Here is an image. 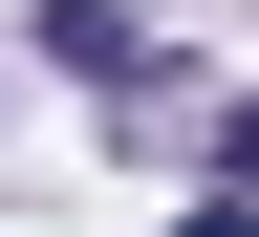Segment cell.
Returning a JSON list of instances; mask_svg holds the SVG:
<instances>
[{
  "mask_svg": "<svg viewBox=\"0 0 259 237\" xmlns=\"http://www.w3.org/2000/svg\"><path fill=\"white\" fill-rule=\"evenodd\" d=\"M22 22H44V65H87V86H130V65H151V22H130V0H22Z\"/></svg>",
  "mask_w": 259,
  "mask_h": 237,
  "instance_id": "1",
  "label": "cell"
},
{
  "mask_svg": "<svg viewBox=\"0 0 259 237\" xmlns=\"http://www.w3.org/2000/svg\"><path fill=\"white\" fill-rule=\"evenodd\" d=\"M216 173H238V194H259V108H216Z\"/></svg>",
  "mask_w": 259,
  "mask_h": 237,
  "instance_id": "2",
  "label": "cell"
},
{
  "mask_svg": "<svg viewBox=\"0 0 259 237\" xmlns=\"http://www.w3.org/2000/svg\"><path fill=\"white\" fill-rule=\"evenodd\" d=\"M173 237H259V194H194V216H173Z\"/></svg>",
  "mask_w": 259,
  "mask_h": 237,
  "instance_id": "3",
  "label": "cell"
}]
</instances>
